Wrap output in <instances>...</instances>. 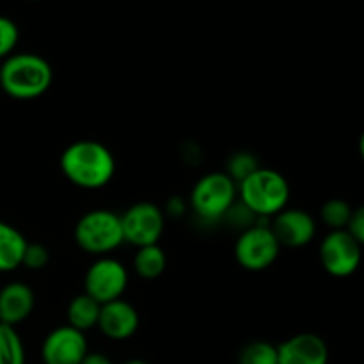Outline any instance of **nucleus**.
I'll return each instance as SVG.
<instances>
[{
	"label": "nucleus",
	"mask_w": 364,
	"mask_h": 364,
	"mask_svg": "<svg viewBox=\"0 0 364 364\" xmlns=\"http://www.w3.org/2000/svg\"><path fill=\"white\" fill-rule=\"evenodd\" d=\"M363 245L345 230L331 231L320 244V263L333 277L352 276L361 265Z\"/></svg>",
	"instance_id": "9"
},
{
	"label": "nucleus",
	"mask_w": 364,
	"mask_h": 364,
	"mask_svg": "<svg viewBox=\"0 0 364 364\" xmlns=\"http://www.w3.org/2000/svg\"><path fill=\"white\" fill-rule=\"evenodd\" d=\"M237 194L252 215L263 219L277 215L281 210L287 208L290 185L279 171L259 167L237 185Z\"/></svg>",
	"instance_id": "3"
},
{
	"label": "nucleus",
	"mask_w": 364,
	"mask_h": 364,
	"mask_svg": "<svg viewBox=\"0 0 364 364\" xmlns=\"http://www.w3.org/2000/svg\"><path fill=\"white\" fill-rule=\"evenodd\" d=\"M80 364H112V361L102 352H87V355Z\"/></svg>",
	"instance_id": "25"
},
{
	"label": "nucleus",
	"mask_w": 364,
	"mask_h": 364,
	"mask_svg": "<svg viewBox=\"0 0 364 364\" xmlns=\"http://www.w3.org/2000/svg\"><path fill=\"white\" fill-rule=\"evenodd\" d=\"M20 31L11 18L0 16V59L9 57L16 46Z\"/></svg>",
	"instance_id": "22"
},
{
	"label": "nucleus",
	"mask_w": 364,
	"mask_h": 364,
	"mask_svg": "<svg viewBox=\"0 0 364 364\" xmlns=\"http://www.w3.org/2000/svg\"><path fill=\"white\" fill-rule=\"evenodd\" d=\"M237 201V183L226 173L205 174L191 192V205L205 223L224 219Z\"/></svg>",
	"instance_id": "5"
},
{
	"label": "nucleus",
	"mask_w": 364,
	"mask_h": 364,
	"mask_svg": "<svg viewBox=\"0 0 364 364\" xmlns=\"http://www.w3.org/2000/svg\"><path fill=\"white\" fill-rule=\"evenodd\" d=\"M345 231L359 244H364V208H354Z\"/></svg>",
	"instance_id": "24"
},
{
	"label": "nucleus",
	"mask_w": 364,
	"mask_h": 364,
	"mask_svg": "<svg viewBox=\"0 0 364 364\" xmlns=\"http://www.w3.org/2000/svg\"><path fill=\"white\" fill-rule=\"evenodd\" d=\"M352 212L354 208L345 199H329L320 210V217L323 224L331 228V231H340L347 228Z\"/></svg>",
	"instance_id": "20"
},
{
	"label": "nucleus",
	"mask_w": 364,
	"mask_h": 364,
	"mask_svg": "<svg viewBox=\"0 0 364 364\" xmlns=\"http://www.w3.org/2000/svg\"><path fill=\"white\" fill-rule=\"evenodd\" d=\"M166 217L153 203H137L121 215L123 240L137 249L156 245L162 238Z\"/></svg>",
	"instance_id": "7"
},
{
	"label": "nucleus",
	"mask_w": 364,
	"mask_h": 364,
	"mask_svg": "<svg viewBox=\"0 0 364 364\" xmlns=\"http://www.w3.org/2000/svg\"><path fill=\"white\" fill-rule=\"evenodd\" d=\"M167 256L164 249L156 245L141 247L134 258V269L144 279H156L166 272Z\"/></svg>",
	"instance_id": "17"
},
{
	"label": "nucleus",
	"mask_w": 364,
	"mask_h": 364,
	"mask_svg": "<svg viewBox=\"0 0 364 364\" xmlns=\"http://www.w3.org/2000/svg\"><path fill=\"white\" fill-rule=\"evenodd\" d=\"M281 251L279 242L274 237L270 226L252 224L245 228L235 244V258L238 265L251 272H259L272 265Z\"/></svg>",
	"instance_id": "6"
},
{
	"label": "nucleus",
	"mask_w": 364,
	"mask_h": 364,
	"mask_svg": "<svg viewBox=\"0 0 364 364\" xmlns=\"http://www.w3.org/2000/svg\"><path fill=\"white\" fill-rule=\"evenodd\" d=\"M53 82V70L38 53H11L0 66V91L14 100H34Z\"/></svg>",
	"instance_id": "2"
},
{
	"label": "nucleus",
	"mask_w": 364,
	"mask_h": 364,
	"mask_svg": "<svg viewBox=\"0 0 364 364\" xmlns=\"http://www.w3.org/2000/svg\"><path fill=\"white\" fill-rule=\"evenodd\" d=\"M274 237L281 247H304L315 238L316 224L308 212L301 208H284L274 215L270 224Z\"/></svg>",
	"instance_id": "11"
},
{
	"label": "nucleus",
	"mask_w": 364,
	"mask_h": 364,
	"mask_svg": "<svg viewBox=\"0 0 364 364\" xmlns=\"http://www.w3.org/2000/svg\"><path fill=\"white\" fill-rule=\"evenodd\" d=\"M123 364H148L146 361H141V359H130V361L123 363Z\"/></svg>",
	"instance_id": "27"
},
{
	"label": "nucleus",
	"mask_w": 364,
	"mask_h": 364,
	"mask_svg": "<svg viewBox=\"0 0 364 364\" xmlns=\"http://www.w3.org/2000/svg\"><path fill=\"white\" fill-rule=\"evenodd\" d=\"M27 244L16 228L0 220V272H13L21 267Z\"/></svg>",
	"instance_id": "15"
},
{
	"label": "nucleus",
	"mask_w": 364,
	"mask_h": 364,
	"mask_svg": "<svg viewBox=\"0 0 364 364\" xmlns=\"http://www.w3.org/2000/svg\"><path fill=\"white\" fill-rule=\"evenodd\" d=\"M87 352L84 333L70 326H60L43 341L41 359L45 364H80Z\"/></svg>",
	"instance_id": "10"
},
{
	"label": "nucleus",
	"mask_w": 364,
	"mask_h": 364,
	"mask_svg": "<svg viewBox=\"0 0 364 364\" xmlns=\"http://www.w3.org/2000/svg\"><path fill=\"white\" fill-rule=\"evenodd\" d=\"M256 169H259V164L256 160L255 155L247 151H238L235 155L230 156L228 160V176L235 181V183H240L245 178L251 176Z\"/></svg>",
	"instance_id": "21"
},
{
	"label": "nucleus",
	"mask_w": 364,
	"mask_h": 364,
	"mask_svg": "<svg viewBox=\"0 0 364 364\" xmlns=\"http://www.w3.org/2000/svg\"><path fill=\"white\" fill-rule=\"evenodd\" d=\"M60 171L77 187L98 191L110 183L116 173L112 151L98 141H77L60 155Z\"/></svg>",
	"instance_id": "1"
},
{
	"label": "nucleus",
	"mask_w": 364,
	"mask_h": 364,
	"mask_svg": "<svg viewBox=\"0 0 364 364\" xmlns=\"http://www.w3.org/2000/svg\"><path fill=\"white\" fill-rule=\"evenodd\" d=\"M50 252L43 244H27L21 259V267H27L31 270H41L48 265Z\"/></svg>",
	"instance_id": "23"
},
{
	"label": "nucleus",
	"mask_w": 364,
	"mask_h": 364,
	"mask_svg": "<svg viewBox=\"0 0 364 364\" xmlns=\"http://www.w3.org/2000/svg\"><path fill=\"white\" fill-rule=\"evenodd\" d=\"M100 308L102 306L89 295H77L71 299L70 306H68V326L85 334L98 323Z\"/></svg>",
	"instance_id": "16"
},
{
	"label": "nucleus",
	"mask_w": 364,
	"mask_h": 364,
	"mask_svg": "<svg viewBox=\"0 0 364 364\" xmlns=\"http://www.w3.org/2000/svg\"><path fill=\"white\" fill-rule=\"evenodd\" d=\"M0 364H25V347L14 327L0 323Z\"/></svg>",
	"instance_id": "18"
},
{
	"label": "nucleus",
	"mask_w": 364,
	"mask_h": 364,
	"mask_svg": "<svg viewBox=\"0 0 364 364\" xmlns=\"http://www.w3.org/2000/svg\"><path fill=\"white\" fill-rule=\"evenodd\" d=\"M36 297L31 287L20 281L6 284L0 290V323L14 327L27 320L34 309Z\"/></svg>",
	"instance_id": "14"
},
{
	"label": "nucleus",
	"mask_w": 364,
	"mask_h": 364,
	"mask_svg": "<svg viewBox=\"0 0 364 364\" xmlns=\"http://www.w3.org/2000/svg\"><path fill=\"white\" fill-rule=\"evenodd\" d=\"M73 237L82 251L91 255H109L124 242L121 215L112 210H91L78 219Z\"/></svg>",
	"instance_id": "4"
},
{
	"label": "nucleus",
	"mask_w": 364,
	"mask_h": 364,
	"mask_svg": "<svg viewBox=\"0 0 364 364\" xmlns=\"http://www.w3.org/2000/svg\"><path fill=\"white\" fill-rule=\"evenodd\" d=\"M238 364H277V345L263 340L251 341L238 354Z\"/></svg>",
	"instance_id": "19"
},
{
	"label": "nucleus",
	"mask_w": 364,
	"mask_h": 364,
	"mask_svg": "<svg viewBox=\"0 0 364 364\" xmlns=\"http://www.w3.org/2000/svg\"><path fill=\"white\" fill-rule=\"evenodd\" d=\"M329 348L323 338L301 333L277 345V364H327Z\"/></svg>",
	"instance_id": "12"
},
{
	"label": "nucleus",
	"mask_w": 364,
	"mask_h": 364,
	"mask_svg": "<svg viewBox=\"0 0 364 364\" xmlns=\"http://www.w3.org/2000/svg\"><path fill=\"white\" fill-rule=\"evenodd\" d=\"M85 295L100 306L119 301L128 287V270L114 258H100L85 272Z\"/></svg>",
	"instance_id": "8"
},
{
	"label": "nucleus",
	"mask_w": 364,
	"mask_h": 364,
	"mask_svg": "<svg viewBox=\"0 0 364 364\" xmlns=\"http://www.w3.org/2000/svg\"><path fill=\"white\" fill-rule=\"evenodd\" d=\"M139 323H141V320H139L137 309L130 302L119 299V301H112L100 308L96 327L109 340L123 341L137 333Z\"/></svg>",
	"instance_id": "13"
},
{
	"label": "nucleus",
	"mask_w": 364,
	"mask_h": 364,
	"mask_svg": "<svg viewBox=\"0 0 364 364\" xmlns=\"http://www.w3.org/2000/svg\"><path fill=\"white\" fill-rule=\"evenodd\" d=\"M167 212H169L171 215H181V213L185 212L183 203H181L178 198H173L169 203H167Z\"/></svg>",
	"instance_id": "26"
}]
</instances>
